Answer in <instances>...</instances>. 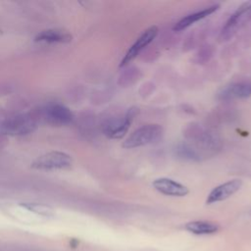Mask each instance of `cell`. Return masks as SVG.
Here are the masks:
<instances>
[{
  "instance_id": "obj_1",
  "label": "cell",
  "mask_w": 251,
  "mask_h": 251,
  "mask_svg": "<svg viewBox=\"0 0 251 251\" xmlns=\"http://www.w3.org/2000/svg\"><path fill=\"white\" fill-rule=\"evenodd\" d=\"M164 135V128L158 124H148L141 126L132 131L122 146L126 149H132L148 144L159 142Z\"/></svg>"
},
{
  "instance_id": "obj_2",
  "label": "cell",
  "mask_w": 251,
  "mask_h": 251,
  "mask_svg": "<svg viewBox=\"0 0 251 251\" xmlns=\"http://www.w3.org/2000/svg\"><path fill=\"white\" fill-rule=\"evenodd\" d=\"M37 127L35 120L27 114L8 118L2 125V131L12 136H24L32 133Z\"/></svg>"
},
{
  "instance_id": "obj_3",
  "label": "cell",
  "mask_w": 251,
  "mask_h": 251,
  "mask_svg": "<svg viewBox=\"0 0 251 251\" xmlns=\"http://www.w3.org/2000/svg\"><path fill=\"white\" fill-rule=\"evenodd\" d=\"M72 157L61 151H52L36 158L31 167L40 171H56L69 169L72 166Z\"/></svg>"
},
{
  "instance_id": "obj_4",
  "label": "cell",
  "mask_w": 251,
  "mask_h": 251,
  "mask_svg": "<svg viewBox=\"0 0 251 251\" xmlns=\"http://www.w3.org/2000/svg\"><path fill=\"white\" fill-rule=\"evenodd\" d=\"M138 112H139L138 108L135 106H132L129 109H127V111L123 117L108 120L103 126V130L105 135L108 136L109 138H114V139H119L124 137L127 132L134 117L138 114Z\"/></svg>"
},
{
  "instance_id": "obj_5",
  "label": "cell",
  "mask_w": 251,
  "mask_h": 251,
  "mask_svg": "<svg viewBox=\"0 0 251 251\" xmlns=\"http://www.w3.org/2000/svg\"><path fill=\"white\" fill-rule=\"evenodd\" d=\"M251 18V2H245L237 8V10L229 17L225 26L223 27L220 39L228 40L237 30Z\"/></svg>"
},
{
  "instance_id": "obj_6",
  "label": "cell",
  "mask_w": 251,
  "mask_h": 251,
  "mask_svg": "<svg viewBox=\"0 0 251 251\" xmlns=\"http://www.w3.org/2000/svg\"><path fill=\"white\" fill-rule=\"evenodd\" d=\"M158 27L156 25H152L148 27L136 40L135 42L128 48L126 55L122 59L120 63V67H125L128 65L131 61H133L142 50H144L157 36Z\"/></svg>"
},
{
  "instance_id": "obj_7",
  "label": "cell",
  "mask_w": 251,
  "mask_h": 251,
  "mask_svg": "<svg viewBox=\"0 0 251 251\" xmlns=\"http://www.w3.org/2000/svg\"><path fill=\"white\" fill-rule=\"evenodd\" d=\"M44 119L53 126H66L74 119L73 112L65 105L59 103L47 104L43 110Z\"/></svg>"
},
{
  "instance_id": "obj_8",
  "label": "cell",
  "mask_w": 251,
  "mask_h": 251,
  "mask_svg": "<svg viewBox=\"0 0 251 251\" xmlns=\"http://www.w3.org/2000/svg\"><path fill=\"white\" fill-rule=\"evenodd\" d=\"M242 186V180L235 178L231 180H227L216 187H214L211 192L208 194L206 199V204L211 205L217 202L224 201L234 193H236Z\"/></svg>"
},
{
  "instance_id": "obj_9",
  "label": "cell",
  "mask_w": 251,
  "mask_h": 251,
  "mask_svg": "<svg viewBox=\"0 0 251 251\" xmlns=\"http://www.w3.org/2000/svg\"><path fill=\"white\" fill-rule=\"evenodd\" d=\"M152 185L158 192L167 196L183 197L189 193L187 186L169 177L156 178L153 180Z\"/></svg>"
},
{
  "instance_id": "obj_10",
  "label": "cell",
  "mask_w": 251,
  "mask_h": 251,
  "mask_svg": "<svg viewBox=\"0 0 251 251\" xmlns=\"http://www.w3.org/2000/svg\"><path fill=\"white\" fill-rule=\"evenodd\" d=\"M251 96V84L247 82H234L222 87L217 93L221 101L244 99Z\"/></svg>"
},
{
  "instance_id": "obj_11",
  "label": "cell",
  "mask_w": 251,
  "mask_h": 251,
  "mask_svg": "<svg viewBox=\"0 0 251 251\" xmlns=\"http://www.w3.org/2000/svg\"><path fill=\"white\" fill-rule=\"evenodd\" d=\"M220 8L219 4H214L212 6H209L203 10L191 13L185 17H183L182 19H180L175 25H174V30L175 31H180L183 30L187 27H189L190 25H192L193 24H195L196 22L205 19L206 17L212 15L213 13H215L218 9Z\"/></svg>"
},
{
  "instance_id": "obj_12",
  "label": "cell",
  "mask_w": 251,
  "mask_h": 251,
  "mask_svg": "<svg viewBox=\"0 0 251 251\" xmlns=\"http://www.w3.org/2000/svg\"><path fill=\"white\" fill-rule=\"evenodd\" d=\"M34 40L43 43H69L72 41V35L63 29L49 28L38 32Z\"/></svg>"
},
{
  "instance_id": "obj_13",
  "label": "cell",
  "mask_w": 251,
  "mask_h": 251,
  "mask_svg": "<svg viewBox=\"0 0 251 251\" xmlns=\"http://www.w3.org/2000/svg\"><path fill=\"white\" fill-rule=\"evenodd\" d=\"M185 229L190 233L196 235L213 234L219 231L220 226L218 224L210 221H192L188 222L184 226Z\"/></svg>"
},
{
  "instance_id": "obj_14",
  "label": "cell",
  "mask_w": 251,
  "mask_h": 251,
  "mask_svg": "<svg viewBox=\"0 0 251 251\" xmlns=\"http://www.w3.org/2000/svg\"><path fill=\"white\" fill-rule=\"evenodd\" d=\"M175 151H176V155L180 159L189 160V161H198V160H200V156H199L198 152L186 143L178 144L176 147Z\"/></svg>"
},
{
  "instance_id": "obj_15",
  "label": "cell",
  "mask_w": 251,
  "mask_h": 251,
  "mask_svg": "<svg viewBox=\"0 0 251 251\" xmlns=\"http://www.w3.org/2000/svg\"><path fill=\"white\" fill-rule=\"evenodd\" d=\"M22 207H24L25 210L32 212L34 214H37L42 217H52L54 215V211L51 207L40 204V203H22Z\"/></svg>"
},
{
  "instance_id": "obj_16",
  "label": "cell",
  "mask_w": 251,
  "mask_h": 251,
  "mask_svg": "<svg viewBox=\"0 0 251 251\" xmlns=\"http://www.w3.org/2000/svg\"><path fill=\"white\" fill-rule=\"evenodd\" d=\"M0 34H2V30L1 29H0Z\"/></svg>"
}]
</instances>
